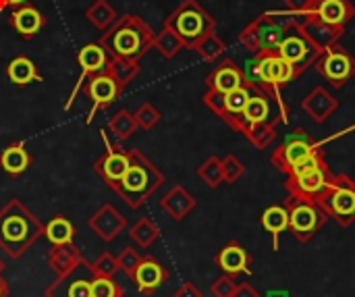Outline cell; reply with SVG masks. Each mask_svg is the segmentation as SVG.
<instances>
[{"instance_id": "obj_1", "label": "cell", "mask_w": 355, "mask_h": 297, "mask_svg": "<svg viewBox=\"0 0 355 297\" xmlns=\"http://www.w3.org/2000/svg\"><path fill=\"white\" fill-rule=\"evenodd\" d=\"M245 81L260 85L270 98L272 102L279 106V123H287L289 121V106L283 100V87L291 81H295L302 71L297 67H293L289 60H285L277 50L272 52H258L254 54L245 69H243Z\"/></svg>"}, {"instance_id": "obj_2", "label": "cell", "mask_w": 355, "mask_h": 297, "mask_svg": "<svg viewBox=\"0 0 355 297\" xmlns=\"http://www.w3.org/2000/svg\"><path fill=\"white\" fill-rule=\"evenodd\" d=\"M40 237H44V225L21 200L0 208V250L8 258H21Z\"/></svg>"}, {"instance_id": "obj_3", "label": "cell", "mask_w": 355, "mask_h": 297, "mask_svg": "<svg viewBox=\"0 0 355 297\" xmlns=\"http://www.w3.org/2000/svg\"><path fill=\"white\" fill-rule=\"evenodd\" d=\"M100 46L106 50L108 56L139 60L150 48H154V31L139 15L127 12L102 33Z\"/></svg>"}, {"instance_id": "obj_4", "label": "cell", "mask_w": 355, "mask_h": 297, "mask_svg": "<svg viewBox=\"0 0 355 297\" xmlns=\"http://www.w3.org/2000/svg\"><path fill=\"white\" fill-rule=\"evenodd\" d=\"M127 152H129V167H127L123 179L112 187V192L129 208L137 210L146 204V200L150 196H154L162 187L164 175L139 150H127Z\"/></svg>"}, {"instance_id": "obj_5", "label": "cell", "mask_w": 355, "mask_h": 297, "mask_svg": "<svg viewBox=\"0 0 355 297\" xmlns=\"http://www.w3.org/2000/svg\"><path fill=\"white\" fill-rule=\"evenodd\" d=\"M164 27H171L185 48H196V44L216 29V19L198 2V0H183L164 21Z\"/></svg>"}, {"instance_id": "obj_6", "label": "cell", "mask_w": 355, "mask_h": 297, "mask_svg": "<svg viewBox=\"0 0 355 297\" xmlns=\"http://www.w3.org/2000/svg\"><path fill=\"white\" fill-rule=\"evenodd\" d=\"M283 204L289 212V231L302 244L312 241L329 221V214L316 200L289 196Z\"/></svg>"}, {"instance_id": "obj_7", "label": "cell", "mask_w": 355, "mask_h": 297, "mask_svg": "<svg viewBox=\"0 0 355 297\" xmlns=\"http://www.w3.org/2000/svg\"><path fill=\"white\" fill-rule=\"evenodd\" d=\"M324 144L312 139V135L304 127H295L270 154V162L285 175H291L300 164L322 152Z\"/></svg>"}, {"instance_id": "obj_8", "label": "cell", "mask_w": 355, "mask_h": 297, "mask_svg": "<svg viewBox=\"0 0 355 297\" xmlns=\"http://www.w3.org/2000/svg\"><path fill=\"white\" fill-rule=\"evenodd\" d=\"M316 202L339 227H349L355 223V183L352 177L335 175Z\"/></svg>"}, {"instance_id": "obj_9", "label": "cell", "mask_w": 355, "mask_h": 297, "mask_svg": "<svg viewBox=\"0 0 355 297\" xmlns=\"http://www.w3.org/2000/svg\"><path fill=\"white\" fill-rule=\"evenodd\" d=\"M287 27L289 25L277 21L272 12H262L260 17H256L254 21H250L239 31V44L250 54L279 50V46H281V42L285 37Z\"/></svg>"}, {"instance_id": "obj_10", "label": "cell", "mask_w": 355, "mask_h": 297, "mask_svg": "<svg viewBox=\"0 0 355 297\" xmlns=\"http://www.w3.org/2000/svg\"><path fill=\"white\" fill-rule=\"evenodd\" d=\"M277 52L304 73L308 67H314L316 58L322 52V46L304 27L289 25Z\"/></svg>"}, {"instance_id": "obj_11", "label": "cell", "mask_w": 355, "mask_h": 297, "mask_svg": "<svg viewBox=\"0 0 355 297\" xmlns=\"http://www.w3.org/2000/svg\"><path fill=\"white\" fill-rule=\"evenodd\" d=\"M314 67L320 73V77H324V81L337 90H341L349 79L355 77V56L339 44L322 48Z\"/></svg>"}, {"instance_id": "obj_12", "label": "cell", "mask_w": 355, "mask_h": 297, "mask_svg": "<svg viewBox=\"0 0 355 297\" xmlns=\"http://www.w3.org/2000/svg\"><path fill=\"white\" fill-rule=\"evenodd\" d=\"M96 279V273L92 269L89 260H81L75 264L69 273L56 277L54 283H50L44 291L46 297H94L92 283Z\"/></svg>"}, {"instance_id": "obj_13", "label": "cell", "mask_w": 355, "mask_h": 297, "mask_svg": "<svg viewBox=\"0 0 355 297\" xmlns=\"http://www.w3.org/2000/svg\"><path fill=\"white\" fill-rule=\"evenodd\" d=\"M333 173L329 169L327 162L308 169L304 173L291 175L285 181V189L289 196H297V198H308V200H318L320 194L329 187V183L333 181Z\"/></svg>"}, {"instance_id": "obj_14", "label": "cell", "mask_w": 355, "mask_h": 297, "mask_svg": "<svg viewBox=\"0 0 355 297\" xmlns=\"http://www.w3.org/2000/svg\"><path fill=\"white\" fill-rule=\"evenodd\" d=\"M81 92L92 100V108H89L87 119H85V123L92 125V121L96 119V112L102 110V108H106V106H110L123 94V87L106 71H102V73L89 75L85 79Z\"/></svg>"}, {"instance_id": "obj_15", "label": "cell", "mask_w": 355, "mask_h": 297, "mask_svg": "<svg viewBox=\"0 0 355 297\" xmlns=\"http://www.w3.org/2000/svg\"><path fill=\"white\" fill-rule=\"evenodd\" d=\"M100 137L104 142V154L96 160V173L100 175V179L112 189L125 175L127 167H129V152L123 150L119 144H112L108 139L106 131H100Z\"/></svg>"}, {"instance_id": "obj_16", "label": "cell", "mask_w": 355, "mask_h": 297, "mask_svg": "<svg viewBox=\"0 0 355 297\" xmlns=\"http://www.w3.org/2000/svg\"><path fill=\"white\" fill-rule=\"evenodd\" d=\"M355 17V6L352 0H314L312 10L306 21H316L333 29L345 31L347 23Z\"/></svg>"}, {"instance_id": "obj_17", "label": "cell", "mask_w": 355, "mask_h": 297, "mask_svg": "<svg viewBox=\"0 0 355 297\" xmlns=\"http://www.w3.org/2000/svg\"><path fill=\"white\" fill-rule=\"evenodd\" d=\"M106 62H108V54H106V50H104L100 44H85V46L77 52V65L81 67V75H79V79H77V83H75V87H73L69 100H67V104H64V110H71L75 98L81 94V87H83L85 79H87L89 75L102 73L104 67H106Z\"/></svg>"}, {"instance_id": "obj_18", "label": "cell", "mask_w": 355, "mask_h": 297, "mask_svg": "<svg viewBox=\"0 0 355 297\" xmlns=\"http://www.w3.org/2000/svg\"><path fill=\"white\" fill-rule=\"evenodd\" d=\"M129 279L133 281L135 289L141 296H154L168 281V271L156 258L141 256L139 264L135 266V271H133V275Z\"/></svg>"}, {"instance_id": "obj_19", "label": "cell", "mask_w": 355, "mask_h": 297, "mask_svg": "<svg viewBox=\"0 0 355 297\" xmlns=\"http://www.w3.org/2000/svg\"><path fill=\"white\" fill-rule=\"evenodd\" d=\"M87 225L100 241L110 244L112 239H116L127 229V219L112 204L106 202L89 217Z\"/></svg>"}, {"instance_id": "obj_20", "label": "cell", "mask_w": 355, "mask_h": 297, "mask_svg": "<svg viewBox=\"0 0 355 297\" xmlns=\"http://www.w3.org/2000/svg\"><path fill=\"white\" fill-rule=\"evenodd\" d=\"M214 262L223 271V275H229V277L252 275V256L239 241H229L227 246H223L218 254L214 256Z\"/></svg>"}, {"instance_id": "obj_21", "label": "cell", "mask_w": 355, "mask_h": 297, "mask_svg": "<svg viewBox=\"0 0 355 297\" xmlns=\"http://www.w3.org/2000/svg\"><path fill=\"white\" fill-rule=\"evenodd\" d=\"M204 83H206L208 90L229 94V92L245 85V75H243V69L233 58H225L208 73Z\"/></svg>"}, {"instance_id": "obj_22", "label": "cell", "mask_w": 355, "mask_h": 297, "mask_svg": "<svg viewBox=\"0 0 355 297\" xmlns=\"http://www.w3.org/2000/svg\"><path fill=\"white\" fill-rule=\"evenodd\" d=\"M339 108V100L322 85L314 87L310 94L304 96L302 100V110L314 121V123H324L329 121Z\"/></svg>"}, {"instance_id": "obj_23", "label": "cell", "mask_w": 355, "mask_h": 297, "mask_svg": "<svg viewBox=\"0 0 355 297\" xmlns=\"http://www.w3.org/2000/svg\"><path fill=\"white\" fill-rule=\"evenodd\" d=\"M8 25L23 40H33L42 31V27L46 25V17L33 4H23L8 15Z\"/></svg>"}, {"instance_id": "obj_24", "label": "cell", "mask_w": 355, "mask_h": 297, "mask_svg": "<svg viewBox=\"0 0 355 297\" xmlns=\"http://www.w3.org/2000/svg\"><path fill=\"white\" fill-rule=\"evenodd\" d=\"M196 198H193V194H189L183 185H173L166 194H164V198L160 200V208L175 221V223H179V221H183L185 217H189L191 212H193V208H196Z\"/></svg>"}, {"instance_id": "obj_25", "label": "cell", "mask_w": 355, "mask_h": 297, "mask_svg": "<svg viewBox=\"0 0 355 297\" xmlns=\"http://www.w3.org/2000/svg\"><path fill=\"white\" fill-rule=\"evenodd\" d=\"M270 114H272V98L260 85L250 83V98H248V104H245V110H243V127L250 125V123L270 121ZM243 127H241V131H243Z\"/></svg>"}, {"instance_id": "obj_26", "label": "cell", "mask_w": 355, "mask_h": 297, "mask_svg": "<svg viewBox=\"0 0 355 297\" xmlns=\"http://www.w3.org/2000/svg\"><path fill=\"white\" fill-rule=\"evenodd\" d=\"M248 98H250V83L248 81H245V85L225 94V117H223V121L231 129H235L237 133H241V127H243V110H245Z\"/></svg>"}, {"instance_id": "obj_27", "label": "cell", "mask_w": 355, "mask_h": 297, "mask_svg": "<svg viewBox=\"0 0 355 297\" xmlns=\"http://www.w3.org/2000/svg\"><path fill=\"white\" fill-rule=\"evenodd\" d=\"M83 260L81 250L75 244H62V246H52L48 252V269L60 277L64 273H69L75 264H79Z\"/></svg>"}, {"instance_id": "obj_28", "label": "cell", "mask_w": 355, "mask_h": 297, "mask_svg": "<svg viewBox=\"0 0 355 297\" xmlns=\"http://www.w3.org/2000/svg\"><path fill=\"white\" fill-rule=\"evenodd\" d=\"M260 225L266 233L272 235V250H279V239L285 231H289V212L285 208V204H272L268 206L262 217H260Z\"/></svg>"}, {"instance_id": "obj_29", "label": "cell", "mask_w": 355, "mask_h": 297, "mask_svg": "<svg viewBox=\"0 0 355 297\" xmlns=\"http://www.w3.org/2000/svg\"><path fill=\"white\" fill-rule=\"evenodd\" d=\"M29 164H31V154L25 150L23 144H10L0 152V167L10 177L23 175L29 169Z\"/></svg>"}, {"instance_id": "obj_30", "label": "cell", "mask_w": 355, "mask_h": 297, "mask_svg": "<svg viewBox=\"0 0 355 297\" xmlns=\"http://www.w3.org/2000/svg\"><path fill=\"white\" fill-rule=\"evenodd\" d=\"M104 71L125 90L137 75H139V60L125 58V56H108V62Z\"/></svg>"}, {"instance_id": "obj_31", "label": "cell", "mask_w": 355, "mask_h": 297, "mask_svg": "<svg viewBox=\"0 0 355 297\" xmlns=\"http://www.w3.org/2000/svg\"><path fill=\"white\" fill-rule=\"evenodd\" d=\"M6 77L10 79V83H15L19 87H25L33 81H42V75L37 73L35 62L27 56L12 58L6 67Z\"/></svg>"}, {"instance_id": "obj_32", "label": "cell", "mask_w": 355, "mask_h": 297, "mask_svg": "<svg viewBox=\"0 0 355 297\" xmlns=\"http://www.w3.org/2000/svg\"><path fill=\"white\" fill-rule=\"evenodd\" d=\"M245 139L256 146L258 150H266L275 144L277 139V125L272 121H262V123H250L241 131Z\"/></svg>"}, {"instance_id": "obj_33", "label": "cell", "mask_w": 355, "mask_h": 297, "mask_svg": "<svg viewBox=\"0 0 355 297\" xmlns=\"http://www.w3.org/2000/svg\"><path fill=\"white\" fill-rule=\"evenodd\" d=\"M44 237L50 241V246L73 244V239H75V227H73V223L67 217L58 214V217L50 219L44 225Z\"/></svg>"}, {"instance_id": "obj_34", "label": "cell", "mask_w": 355, "mask_h": 297, "mask_svg": "<svg viewBox=\"0 0 355 297\" xmlns=\"http://www.w3.org/2000/svg\"><path fill=\"white\" fill-rule=\"evenodd\" d=\"M129 239L133 244H137L141 250H148L150 246H154L160 237V229L158 225L150 219V217H141L131 229H129Z\"/></svg>"}, {"instance_id": "obj_35", "label": "cell", "mask_w": 355, "mask_h": 297, "mask_svg": "<svg viewBox=\"0 0 355 297\" xmlns=\"http://www.w3.org/2000/svg\"><path fill=\"white\" fill-rule=\"evenodd\" d=\"M85 17H87V21H89L98 31H102V33L119 19L116 10L112 8V4H110L108 0H96V2H92V4L87 6V10H85Z\"/></svg>"}, {"instance_id": "obj_36", "label": "cell", "mask_w": 355, "mask_h": 297, "mask_svg": "<svg viewBox=\"0 0 355 297\" xmlns=\"http://www.w3.org/2000/svg\"><path fill=\"white\" fill-rule=\"evenodd\" d=\"M137 129H139V127H137V123H135V117H133V112H129L127 108L116 110V112L108 119V131L112 133L114 142H125V139H129Z\"/></svg>"}, {"instance_id": "obj_37", "label": "cell", "mask_w": 355, "mask_h": 297, "mask_svg": "<svg viewBox=\"0 0 355 297\" xmlns=\"http://www.w3.org/2000/svg\"><path fill=\"white\" fill-rule=\"evenodd\" d=\"M154 48L160 52L162 58L171 60V58H175L185 48V44L181 42V37L171 27L162 25V29L158 33H154Z\"/></svg>"}, {"instance_id": "obj_38", "label": "cell", "mask_w": 355, "mask_h": 297, "mask_svg": "<svg viewBox=\"0 0 355 297\" xmlns=\"http://www.w3.org/2000/svg\"><path fill=\"white\" fill-rule=\"evenodd\" d=\"M204 60H208V62H214L216 58H220L223 54H225V50H227V44H225V40L220 37V35H216L214 31L212 33H208L206 37H202L198 44H196V48H193Z\"/></svg>"}, {"instance_id": "obj_39", "label": "cell", "mask_w": 355, "mask_h": 297, "mask_svg": "<svg viewBox=\"0 0 355 297\" xmlns=\"http://www.w3.org/2000/svg\"><path fill=\"white\" fill-rule=\"evenodd\" d=\"M198 177L212 189H216L218 185L225 183V177H223V162L220 158L216 156H210L208 160L202 162V167H198Z\"/></svg>"}, {"instance_id": "obj_40", "label": "cell", "mask_w": 355, "mask_h": 297, "mask_svg": "<svg viewBox=\"0 0 355 297\" xmlns=\"http://www.w3.org/2000/svg\"><path fill=\"white\" fill-rule=\"evenodd\" d=\"M304 29H306L322 48H327V46H331V44H337V40L345 33V31H341V29H333V27L322 25V23H316V21H306V23H304Z\"/></svg>"}, {"instance_id": "obj_41", "label": "cell", "mask_w": 355, "mask_h": 297, "mask_svg": "<svg viewBox=\"0 0 355 297\" xmlns=\"http://www.w3.org/2000/svg\"><path fill=\"white\" fill-rule=\"evenodd\" d=\"M314 0H285V10H287V25H300L304 27L310 10H312Z\"/></svg>"}, {"instance_id": "obj_42", "label": "cell", "mask_w": 355, "mask_h": 297, "mask_svg": "<svg viewBox=\"0 0 355 297\" xmlns=\"http://www.w3.org/2000/svg\"><path fill=\"white\" fill-rule=\"evenodd\" d=\"M133 117H135V123H137V127L139 129H144V131H150V129H154L158 123H160V110L154 106V104H150V102H144L135 112H133Z\"/></svg>"}, {"instance_id": "obj_43", "label": "cell", "mask_w": 355, "mask_h": 297, "mask_svg": "<svg viewBox=\"0 0 355 297\" xmlns=\"http://www.w3.org/2000/svg\"><path fill=\"white\" fill-rule=\"evenodd\" d=\"M94 297H125L123 287L114 281V277H96L92 283Z\"/></svg>"}, {"instance_id": "obj_44", "label": "cell", "mask_w": 355, "mask_h": 297, "mask_svg": "<svg viewBox=\"0 0 355 297\" xmlns=\"http://www.w3.org/2000/svg\"><path fill=\"white\" fill-rule=\"evenodd\" d=\"M223 162V177H225V183H237L243 175H245V164L233 156V154H227L225 158H220Z\"/></svg>"}, {"instance_id": "obj_45", "label": "cell", "mask_w": 355, "mask_h": 297, "mask_svg": "<svg viewBox=\"0 0 355 297\" xmlns=\"http://www.w3.org/2000/svg\"><path fill=\"white\" fill-rule=\"evenodd\" d=\"M92 269H94L96 277H110V279L121 271L116 258H114L110 252H102V254L92 262Z\"/></svg>"}, {"instance_id": "obj_46", "label": "cell", "mask_w": 355, "mask_h": 297, "mask_svg": "<svg viewBox=\"0 0 355 297\" xmlns=\"http://www.w3.org/2000/svg\"><path fill=\"white\" fill-rule=\"evenodd\" d=\"M139 260H141V256H139L133 248H123V252L116 256L119 269H121L123 273H127V277L133 275V271H135V266L139 264Z\"/></svg>"}, {"instance_id": "obj_47", "label": "cell", "mask_w": 355, "mask_h": 297, "mask_svg": "<svg viewBox=\"0 0 355 297\" xmlns=\"http://www.w3.org/2000/svg\"><path fill=\"white\" fill-rule=\"evenodd\" d=\"M235 287H237L235 277L223 275V277H218V279L212 283L210 294H212L214 297H233V294H235Z\"/></svg>"}, {"instance_id": "obj_48", "label": "cell", "mask_w": 355, "mask_h": 297, "mask_svg": "<svg viewBox=\"0 0 355 297\" xmlns=\"http://www.w3.org/2000/svg\"><path fill=\"white\" fill-rule=\"evenodd\" d=\"M204 104L218 117V119H223L225 117V94L223 92H216V90H206V94H204Z\"/></svg>"}, {"instance_id": "obj_49", "label": "cell", "mask_w": 355, "mask_h": 297, "mask_svg": "<svg viewBox=\"0 0 355 297\" xmlns=\"http://www.w3.org/2000/svg\"><path fill=\"white\" fill-rule=\"evenodd\" d=\"M175 297H204L202 291L193 285V283H183L177 291H175Z\"/></svg>"}, {"instance_id": "obj_50", "label": "cell", "mask_w": 355, "mask_h": 297, "mask_svg": "<svg viewBox=\"0 0 355 297\" xmlns=\"http://www.w3.org/2000/svg\"><path fill=\"white\" fill-rule=\"evenodd\" d=\"M233 297H260V294H258V289L252 287L250 283H237Z\"/></svg>"}, {"instance_id": "obj_51", "label": "cell", "mask_w": 355, "mask_h": 297, "mask_svg": "<svg viewBox=\"0 0 355 297\" xmlns=\"http://www.w3.org/2000/svg\"><path fill=\"white\" fill-rule=\"evenodd\" d=\"M23 4H27V0H0V12L6 8H19Z\"/></svg>"}, {"instance_id": "obj_52", "label": "cell", "mask_w": 355, "mask_h": 297, "mask_svg": "<svg viewBox=\"0 0 355 297\" xmlns=\"http://www.w3.org/2000/svg\"><path fill=\"white\" fill-rule=\"evenodd\" d=\"M8 296H10V287H8L6 279L0 275V297H8Z\"/></svg>"}, {"instance_id": "obj_53", "label": "cell", "mask_w": 355, "mask_h": 297, "mask_svg": "<svg viewBox=\"0 0 355 297\" xmlns=\"http://www.w3.org/2000/svg\"><path fill=\"white\" fill-rule=\"evenodd\" d=\"M268 297H289L287 291H268Z\"/></svg>"}, {"instance_id": "obj_54", "label": "cell", "mask_w": 355, "mask_h": 297, "mask_svg": "<svg viewBox=\"0 0 355 297\" xmlns=\"http://www.w3.org/2000/svg\"><path fill=\"white\" fill-rule=\"evenodd\" d=\"M4 269H6V264H4V260H2V258H0V275H2V273H4Z\"/></svg>"}]
</instances>
